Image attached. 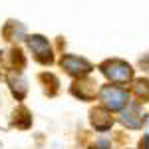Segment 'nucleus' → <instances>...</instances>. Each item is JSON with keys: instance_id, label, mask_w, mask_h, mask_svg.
Instances as JSON below:
<instances>
[{"instance_id": "10", "label": "nucleus", "mask_w": 149, "mask_h": 149, "mask_svg": "<svg viewBox=\"0 0 149 149\" xmlns=\"http://www.w3.org/2000/svg\"><path fill=\"white\" fill-rule=\"evenodd\" d=\"M139 147H141V149H149V135H145V137L141 139V143H139Z\"/></svg>"}, {"instance_id": "8", "label": "nucleus", "mask_w": 149, "mask_h": 149, "mask_svg": "<svg viewBox=\"0 0 149 149\" xmlns=\"http://www.w3.org/2000/svg\"><path fill=\"white\" fill-rule=\"evenodd\" d=\"M10 86H12V92L16 93V97H24V93H26V81L20 74H16V76H10Z\"/></svg>"}, {"instance_id": "6", "label": "nucleus", "mask_w": 149, "mask_h": 149, "mask_svg": "<svg viewBox=\"0 0 149 149\" xmlns=\"http://www.w3.org/2000/svg\"><path fill=\"white\" fill-rule=\"evenodd\" d=\"M121 123L127 127H139L143 123V113L137 103H129L127 109L121 111Z\"/></svg>"}, {"instance_id": "5", "label": "nucleus", "mask_w": 149, "mask_h": 149, "mask_svg": "<svg viewBox=\"0 0 149 149\" xmlns=\"http://www.w3.org/2000/svg\"><path fill=\"white\" fill-rule=\"evenodd\" d=\"M72 92H74V95H78L81 100H92L93 95H95V92H97V84L93 80H88L84 76V78H80V80L74 84Z\"/></svg>"}, {"instance_id": "2", "label": "nucleus", "mask_w": 149, "mask_h": 149, "mask_svg": "<svg viewBox=\"0 0 149 149\" xmlns=\"http://www.w3.org/2000/svg\"><path fill=\"white\" fill-rule=\"evenodd\" d=\"M102 72L107 80L115 81V84H127L133 78V70L131 66L123 62V60H109L102 66Z\"/></svg>"}, {"instance_id": "9", "label": "nucleus", "mask_w": 149, "mask_h": 149, "mask_svg": "<svg viewBox=\"0 0 149 149\" xmlns=\"http://www.w3.org/2000/svg\"><path fill=\"white\" fill-rule=\"evenodd\" d=\"M133 93L137 95L139 100L147 102V100H149V81L147 80H137V81H135V86H133Z\"/></svg>"}, {"instance_id": "7", "label": "nucleus", "mask_w": 149, "mask_h": 149, "mask_svg": "<svg viewBox=\"0 0 149 149\" xmlns=\"http://www.w3.org/2000/svg\"><path fill=\"white\" fill-rule=\"evenodd\" d=\"M113 123V119H111V113H109V109H105V107H97V109H93L92 111V125L95 129H100V131H105V129H109Z\"/></svg>"}, {"instance_id": "3", "label": "nucleus", "mask_w": 149, "mask_h": 149, "mask_svg": "<svg viewBox=\"0 0 149 149\" xmlns=\"http://www.w3.org/2000/svg\"><path fill=\"white\" fill-rule=\"evenodd\" d=\"M60 64H62V68L66 70L70 76H76V78H84V76H88L92 72V64L88 60H84L80 56H72V54L64 56Z\"/></svg>"}, {"instance_id": "1", "label": "nucleus", "mask_w": 149, "mask_h": 149, "mask_svg": "<svg viewBox=\"0 0 149 149\" xmlns=\"http://www.w3.org/2000/svg\"><path fill=\"white\" fill-rule=\"evenodd\" d=\"M100 100H102L103 107L109 109V111H117V109H123V105L129 102V95L123 88H117V86H103L102 92H100Z\"/></svg>"}, {"instance_id": "4", "label": "nucleus", "mask_w": 149, "mask_h": 149, "mask_svg": "<svg viewBox=\"0 0 149 149\" xmlns=\"http://www.w3.org/2000/svg\"><path fill=\"white\" fill-rule=\"evenodd\" d=\"M28 46L32 50V54L38 62H42V64H50L54 56H52V48L48 44L46 38H42V36H30L28 38Z\"/></svg>"}]
</instances>
